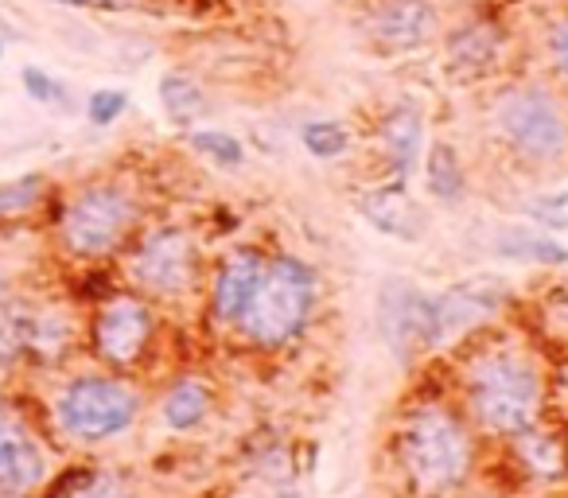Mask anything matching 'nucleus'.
<instances>
[{
	"instance_id": "a211bd4d",
	"label": "nucleus",
	"mask_w": 568,
	"mask_h": 498,
	"mask_svg": "<svg viewBox=\"0 0 568 498\" xmlns=\"http://www.w3.org/2000/svg\"><path fill=\"white\" fill-rule=\"evenodd\" d=\"M510 459L518 471H526L537 482H557L568 475V436L557 428H541V420L510 436Z\"/></svg>"
},
{
	"instance_id": "e433bc0d",
	"label": "nucleus",
	"mask_w": 568,
	"mask_h": 498,
	"mask_svg": "<svg viewBox=\"0 0 568 498\" xmlns=\"http://www.w3.org/2000/svg\"><path fill=\"white\" fill-rule=\"evenodd\" d=\"M565 370H568V366H565ZM565 420H568V409H565Z\"/></svg>"
},
{
	"instance_id": "20e7f679",
	"label": "nucleus",
	"mask_w": 568,
	"mask_h": 498,
	"mask_svg": "<svg viewBox=\"0 0 568 498\" xmlns=\"http://www.w3.org/2000/svg\"><path fill=\"white\" fill-rule=\"evenodd\" d=\"M144 413V394L129 374L105 366L67 374L48 397V428L67 448H102L133 433Z\"/></svg>"
},
{
	"instance_id": "1a4fd4ad",
	"label": "nucleus",
	"mask_w": 568,
	"mask_h": 498,
	"mask_svg": "<svg viewBox=\"0 0 568 498\" xmlns=\"http://www.w3.org/2000/svg\"><path fill=\"white\" fill-rule=\"evenodd\" d=\"M510 285L490 273L456 281L444 293H433V350H452L487 332L510 308Z\"/></svg>"
},
{
	"instance_id": "412c9836",
	"label": "nucleus",
	"mask_w": 568,
	"mask_h": 498,
	"mask_svg": "<svg viewBox=\"0 0 568 498\" xmlns=\"http://www.w3.org/2000/svg\"><path fill=\"white\" fill-rule=\"evenodd\" d=\"M495 254L506 262H526V265H545V270H565L568 250L552 234L537 230L534 222H514L495 234Z\"/></svg>"
},
{
	"instance_id": "423d86ee",
	"label": "nucleus",
	"mask_w": 568,
	"mask_h": 498,
	"mask_svg": "<svg viewBox=\"0 0 568 498\" xmlns=\"http://www.w3.org/2000/svg\"><path fill=\"white\" fill-rule=\"evenodd\" d=\"M118 262L125 285L149 296L152 304L187 301L203 281V250H199L195 234L175 222L141 226Z\"/></svg>"
},
{
	"instance_id": "c756f323",
	"label": "nucleus",
	"mask_w": 568,
	"mask_h": 498,
	"mask_svg": "<svg viewBox=\"0 0 568 498\" xmlns=\"http://www.w3.org/2000/svg\"><path fill=\"white\" fill-rule=\"evenodd\" d=\"M82 113H87V121L94 129H110L129 113V94H125V90H118V87H102V90H94V94L87 98Z\"/></svg>"
},
{
	"instance_id": "f3484780",
	"label": "nucleus",
	"mask_w": 568,
	"mask_h": 498,
	"mask_svg": "<svg viewBox=\"0 0 568 498\" xmlns=\"http://www.w3.org/2000/svg\"><path fill=\"white\" fill-rule=\"evenodd\" d=\"M378 149L394 180H409L425 160V110L413 98L394 102L378 121Z\"/></svg>"
},
{
	"instance_id": "0eeeda50",
	"label": "nucleus",
	"mask_w": 568,
	"mask_h": 498,
	"mask_svg": "<svg viewBox=\"0 0 568 498\" xmlns=\"http://www.w3.org/2000/svg\"><path fill=\"white\" fill-rule=\"evenodd\" d=\"M490 129L521 164H560L568 156V113L545 82H506L490 102Z\"/></svg>"
},
{
	"instance_id": "ddd939ff",
	"label": "nucleus",
	"mask_w": 568,
	"mask_h": 498,
	"mask_svg": "<svg viewBox=\"0 0 568 498\" xmlns=\"http://www.w3.org/2000/svg\"><path fill=\"white\" fill-rule=\"evenodd\" d=\"M506 28L490 12H471V17L456 20L444 32V67L452 79L459 82H479L503 63L506 55Z\"/></svg>"
},
{
	"instance_id": "2eb2a0df",
	"label": "nucleus",
	"mask_w": 568,
	"mask_h": 498,
	"mask_svg": "<svg viewBox=\"0 0 568 498\" xmlns=\"http://www.w3.org/2000/svg\"><path fill=\"white\" fill-rule=\"evenodd\" d=\"M82 327H87V319H79L74 304L40 296L32 319V343H28V366L32 370H59L82 347Z\"/></svg>"
},
{
	"instance_id": "a878e982",
	"label": "nucleus",
	"mask_w": 568,
	"mask_h": 498,
	"mask_svg": "<svg viewBox=\"0 0 568 498\" xmlns=\"http://www.w3.org/2000/svg\"><path fill=\"white\" fill-rule=\"evenodd\" d=\"M187 144L203 160L230 167V172H237L245 164V144L234 133H226V129H187Z\"/></svg>"
},
{
	"instance_id": "6e6552de",
	"label": "nucleus",
	"mask_w": 568,
	"mask_h": 498,
	"mask_svg": "<svg viewBox=\"0 0 568 498\" xmlns=\"http://www.w3.org/2000/svg\"><path fill=\"white\" fill-rule=\"evenodd\" d=\"M156 327V304L136 293V288L118 285L110 296H102L90 308L87 327H82V347L105 370L133 374L152 358Z\"/></svg>"
},
{
	"instance_id": "7c9ffc66",
	"label": "nucleus",
	"mask_w": 568,
	"mask_h": 498,
	"mask_svg": "<svg viewBox=\"0 0 568 498\" xmlns=\"http://www.w3.org/2000/svg\"><path fill=\"white\" fill-rule=\"evenodd\" d=\"M545 59H549V71L568 82V12L552 17L545 28Z\"/></svg>"
},
{
	"instance_id": "7ed1b4c3",
	"label": "nucleus",
	"mask_w": 568,
	"mask_h": 498,
	"mask_svg": "<svg viewBox=\"0 0 568 498\" xmlns=\"http://www.w3.org/2000/svg\"><path fill=\"white\" fill-rule=\"evenodd\" d=\"M141 226V195L133 183L118 180V175H94V180L79 183L63 199H55V211H51L55 254L82 270L118 262Z\"/></svg>"
},
{
	"instance_id": "39448f33",
	"label": "nucleus",
	"mask_w": 568,
	"mask_h": 498,
	"mask_svg": "<svg viewBox=\"0 0 568 498\" xmlns=\"http://www.w3.org/2000/svg\"><path fill=\"white\" fill-rule=\"evenodd\" d=\"M320 301V277L308 262L293 254L265 257V270L257 277L250 304L234 332L253 350H284L304 335L312 324V312Z\"/></svg>"
},
{
	"instance_id": "393cba45",
	"label": "nucleus",
	"mask_w": 568,
	"mask_h": 498,
	"mask_svg": "<svg viewBox=\"0 0 568 498\" xmlns=\"http://www.w3.org/2000/svg\"><path fill=\"white\" fill-rule=\"evenodd\" d=\"M51 180L43 172H28L0 183V222H20L51 203Z\"/></svg>"
},
{
	"instance_id": "f8f14e48",
	"label": "nucleus",
	"mask_w": 568,
	"mask_h": 498,
	"mask_svg": "<svg viewBox=\"0 0 568 498\" xmlns=\"http://www.w3.org/2000/svg\"><path fill=\"white\" fill-rule=\"evenodd\" d=\"M55 475L40 428L17 409L0 402V498H40Z\"/></svg>"
},
{
	"instance_id": "6ab92c4d",
	"label": "nucleus",
	"mask_w": 568,
	"mask_h": 498,
	"mask_svg": "<svg viewBox=\"0 0 568 498\" xmlns=\"http://www.w3.org/2000/svg\"><path fill=\"white\" fill-rule=\"evenodd\" d=\"M40 296L28 288H12L0 301V374L24 370L28 366V343H32V319Z\"/></svg>"
},
{
	"instance_id": "bb28decb",
	"label": "nucleus",
	"mask_w": 568,
	"mask_h": 498,
	"mask_svg": "<svg viewBox=\"0 0 568 498\" xmlns=\"http://www.w3.org/2000/svg\"><path fill=\"white\" fill-rule=\"evenodd\" d=\"M301 144H304V152L316 160H339L351 152L355 133H351L343 121H308V125L301 129Z\"/></svg>"
},
{
	"instance_id": "4be33fe9",
	"label": "nucleus",
	"mask_w": 568,
	"mask_h": 498,
	"mask_svg": "<svg viewBox=\"0 0 568 498\" xmlns=\"http://www.w3.org/2000/svg\"><path fill=\"white\" fill-rule=\"evenodd\" d=\"M211 386H206L199 374H183V378H175L172 386L160 394V420H164V428H172V433H195L199 425H203L206 417H211Z\"/></svg>"
},
{
	"instance_id": "2f4dec72",
	"label": "nucleus",
	"mask_w": 568,
	"mask_h": 498,
	"mask_svg": "<svg viewBox=\"0 0 568 498\" xmlns=\"http://www.w3.org/2000/svg\"><path fill=\"white\" fill-rule=\"evenodd\" d=\"M552 324H557L560 339H565V343H568V288H565V293H560L557 308H552Z\"/></svg>"
},
{
	"instance_id": "b1692460",
	"label": "nucleus",
	"mask_w": 568,
	"mask_h": 498,
	"mask_svg": "<svg viewBox=\"0 0 568 498\" xmlns=\"http://www.w3.org/2000/svg\"><path fill=\"white\" fill-rule=\"evenodd\" d=\"M160 105H164L168 121L180 129H191L199 118L206 113V90L203 82L195 79V74L187 71H164L160 74Z\"/></svg>"
},
{
	"instance_id": "aec40b11",
	"label": "nucleus",
	"mask_w": 568,
	"mask_h": 498,
	"mask_svg": "<svg viewBox=\"0 0 568 498\" xmlns=\"http://www.w3.org/2000/svg\"><path fill=\"white\" fill-rule=\"evenodd\" d=\"M40 498H133V487L118 467L71 464L59 475H51Z\"/></svg>"
},
{
	"instance_id": "72a5a7b5",
	"label": "nucleus",
	"mask_w": 568,
	"mask_h": 498,
	"mask_svg": "<svg viewBox=\"0 0 568 498\" xmlns=\"http://www.w3.org/2000/svg\"><path fill=\"white\" fill-rule=\"evenodd\" d=\"M12 288H17V277H12V273L4 270V265H0V301H4V296H9Z\"/></svg>"
},
{
	"instance_id": "f03ea898",
	"label": "nucleus",
	"mask_w": 568,
	"mask_h": 498,
	"mask_svg": "<svg viewBox=\"0 0 568 498\" xmlns=\"http://www.w3.org/2000/svg\"><path fill=\"white\" fill-rule=\"evenodd\" d=\"M479 459L471 420L452 397H417L394 433V464L413 498H452L467 487Z\"/></svg>"
},
{
	"instance_id": "c85d7f7f",
	"label": "nucleus",
	"mask_w": 568,
	"mask_h": 498,
	"mask_svg": "<svg viewBox=\"0 0 568 498\" xmlns=\"http://www.w3.org/2000/svg\"><path fill=\"white\" fill-rule=\"evenodd\" d=\"M521 214H526L537 230H545V234H565L568 230V187L529 195L526 203H521Z\"/></svg>"
},
{
	"instance_id": "cd10ccee",
	"label": "nucleus",
	"mask_w": 568,
	"mask_h": 498,
	"mask_svg": "<svg viewBox=\"0 0 568 498\" xmlns=\"http://www.w3.org/2000/svg\"><path fill=\"white\" fill-rule=\"evenodd\" d=\"M20 87H24V94L32 98L36 105H48V110H63L71 113V87H67L63 79H55L51 71H43V67H20Z\"/></svg>"
},
{
	"instance_id": "9b49d317",
	"label": "nucleus",
	"mask_w": 568,
	"mask_h": 498,
	"mask_svg": "<svg viewBox=\"0 0 568 498\" xmlns=\"http://www.w3.org/2000/svg\"><path fill=\"white\" fill-rule=\"evenodd\" d=\"M378 332L402 366L433 355V293L405 277H386L378 285Z\"/></svg>"
},
{
	"instance_id": "f257e3e1",
	"label": "nucleus",
	"mask_w": 568,
	"mask_h": 498,
	"mask_svg": "<svg viewBox=\"0 0 568 498\" xmlns=\"http://www.w3.org/2000/svg\"><path fill=\"white\" fill-rule=\"evenodd\" d=\"M456 405L475 433L490 440H510L521 428L541 420L549 405V374L534 347L487 327L475 343L467 339L459 355Z\"/></svg>"
},
{
	"instance_id": "dca6fc26",
	"label": "nucleus",
	"mask_w": 568,
	"mask_h": 498,
	"mask_svg": "<svg viewBox=\"0 0 568 498\" xmlns=\"http://www.w3.org/2000/svg\"><path fill=\"white\" fill-rule=\"evenodd\" d=\"M355 206L378 234L394 237V242H420V237L428 234L425 206L409 195V187H405L402 180L358 191Z\"/></svg>"
},
{
	"instance_id": "473e14b6",
	"label": "nucleus",
	"mask_w": 568,
	"mask_h": 498,
	"mask_svg": "<svg viewBox=\"0 0 568 498\" xmlns=\"http://www.w3.org/2000/svg\"><path fill=\"white\" fill-rule=\"evenodd\" d=\"M48 4H59V9H102L105 0H48Z\"/></svg>"
},
{
	"instance_id": "4468645a",
	"label": "nucleus",
	"mask_w": 568,
	"mask_h": 498,
	"mask_svg": "<svg viewBox=\"0 0 568 498\" xmlns=\"http://www.w3.org/2000/svg\"><path fill=\"white\" fill-rule=\"evenodd\" d=\"M265 270V254L253 250V245H237L219 262L211 277V293H206V316L219 327H237L245 304H250L257 277Z\"/></svg>"
},
{
	"instance_id": "c9c22d12",
	"label": "nucleus",
	"mask_w": 568,
	"mask_h": 498,
	"mask_svg": "<svg viewBox=\"0 0 568 498\" xmlns=\"http://www.w3.org/2000/svg\"><path fill=\"white\" fill-rule=\"evenodd\" d=\"M0 59H4V40H0Z\"/></svg>"
},
{
	"instance_id": "9d476101",
	"label": "nucleus",
	"mask_w": 568,
	"mask_h": 498,
	"mask_svg": "<svg viewBox=\"0 0 568 498\" xmlns=\"http://www.w3.org/2000/svg\"><path fill=\"white\" fill-rule=\"evenodd\" d=\"M363 40L378 55H409L440 35L444 20L433 0H355Z\"/></svg>"
},
{
	"instance_id": "5701e85b",
	"label": "nucleus",
	"mask_w": 568,
	"mask_h": 498,
	"mask_svg": "<svg viewBox=\"0 0 568 498\" xmlns=\"http://www.w3.org/2000/svg\"><path fill=\"white\" fill-rule=\"evenodd\" d=\"M425 187L436 203L444 206H459L467 199V172H464V160H459L456 144L448 141H436L428 144L425 152Z\"/></svg>"
},
{
	"instance_id": "f704fd0d",
	"label": "nucleus",
	"mask_w": 568,
	"mask_h": 498,
	"mask_svg": "<svg viewBox=\"0 0 568 498\" xmlns=\"http://www.w3.org/2000/svg\"><path fill=\"white\" fill-rule=\"evenodd\" d=\"M9 32H12V28H9V24H4V20H0V35H9Z\"/></svg>"
}]
</instances>
